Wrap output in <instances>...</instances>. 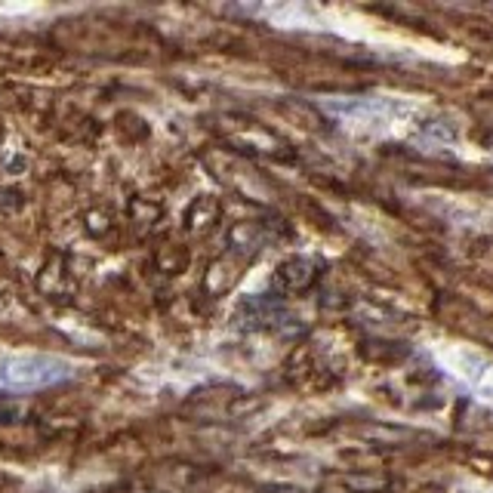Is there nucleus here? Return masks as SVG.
<instances>
[{
  "mask_svg": "<svg viewBox=\"0 0 493 493\" xmlns=\"http://www.w3.org/2000/svg\"><path fill=\"white\" fill-rule=\"evenodd\" d=\"M62 271H65V266H62L59 259H53L44 271H40L38 287L44 290L49 299H71V293H74V284H71Z\"/></svg>",
  "mask_w": 493,
  "mask_h": 493,
  "instance_id": "nucleus-3",
  "label": "nucleus"
},
{
  "mask_svg": "<svg viewBox=\"0 0 493 493\" xmlns=\"http://www.w3.org/2000/svg\"><path fill=\"white\" fill-rule=\"evenodd\" d=\"M348 490L355 493H382L389 490V478H373V475H346L342 478Z\"/></svg>",
  "mask_w": 493,
  "mask_h": 493,
  "instance_id": "nucleus-5",
  "label": "nucleus"
},
{
  "mask_svg": "<svg viewBox=\"0 0 493 493\" xmlns=\"http://www.w3.org/2000/svg\"><path fill=\"white\" fill-rule=\"evenodd\" d=\"M314 277H318V266H314L312 259H302V256H296V259H287L281 262L275 271V290L281 293H302L309 290L314 284Z\"/></svg>",
  "mask_w": 493,
  "mask_h": 493,
  "instance_id": "nucleus-2",
  "label": "nucleus"
},
{
  "mask_svg": "<svg viewBox=\"0 0 493 493\" xmlns=\"http://www.w3.org/2000/svg\"><path fill=\"white\" fill-rule=\"evenodd\" d=\"M71 380V364L53 355H16L0 364V382L16 391L49 389Z\"/></svg>",
  "mask_w": 493,
  "mask_h": 493,
  "instance_id": "nucleus-1",
  "label": "nucleus"
},
{
  "mask_svg": "<svg viewBox=\"0 0 493 493\" xmlns=\"http://www.w3.org/2000/svg\"><path fill=\"white\" fill-rule=\"evenodd\" d=\"M154 493H161V490H154Z\"/></svg>",
  "mask_w": 493,
  "mask_h": 493,
  "instance_id": "nucleus-6",
  "label": "nucleus"
},
{
  "mask_svg": "<svg viewBox=\"0 0 493 493\" xmlns=\"http://www.w3.org/2000/svg\"><path fill=\"white\" fill-rule=\"evenodd\" d=\"M219 219V201L210 195H201L195 204L185 210V228L188 232H204Z\"/></svg>",
  "mask_w": 493,
  "mask_h": 493,
  "instance_id": "nucleus-4",
  "label": "nucleus"
}]
</instances>
